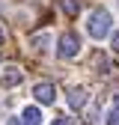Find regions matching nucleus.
I'll list each match as a JSON object with an SVG mask.
<instances>
[{
	"label": "nucleus",
	"mask_w": 119,
	"mask_h": 125,
	"mask_svg": "<svg viewBox=\"0 0 119 125\" xmlns=\"http://www.w3.org/2000/svg\"><path fill=\"white\" fill-rule=\"evenodd\" d=\"M9 125H27V122H24V119H18V116H12V119H9Z\"/></svg>",
	"instance_id": "obj_12"
},
{
	"label": "nucleus",
	"mask_w": 119,
	"mask_h": 125,
	"mask_svg": "<svg viewBox=\"0 0 119 125\" xmlns=\"http://www.w3.org/2000/svg\"><path fill=\"white\" fill-rule=\"evenodd\" d=\"M110 48H113V51H119V30H116L113 39H110Z\"/></svg>",
	"instance_id": "obj_11"
},
{
	"label": "nucleus",
	"mask_w": 119,
	"mask_h": 125,
	"mask_svg": "<svg viewBox=\"0 0 119 125\" xmlns=\"http://www.w3.org/2000/svg\"><path fill=\"white\" fill-rule=\"evenodd\" d=\"M104 119H107V125H119V110H113V107H110Z\"/></svg>",
	"instance_id": "obj_9"
},
{
	"label": "nucleus",
	"mask_w": 119,
	"mask_h": 125,
	"mask_svg": "<svg viewBox=\"0 0 119 125\" xmlns=\"http://www.w3.org/2000/svg\"><path fill=\"white\" fill-rule=\"evenodd\" d=\"M60 6H63V12L69 15V18H74V15L80 12V3H78V0H60Z\"/></svg>",
	"instance_id": "obj_7"
},
{
	"label": "nucleus",
	"mask_w": 119,
	"mask_h": 125,
	"mask_svg": "<svg viewBox=\"0 0 119 125\" xmlns=\"http://www.w3.org/2000/svg\"><path fill=\"white\" fill-rule=\"evenodd\" d=\"M21 77H24V74H21L18 66H9V69L3 72V77H0V86H18V83H21Z\"/></svg>",
	"instance_id": "obj_4"
},
{
	"label": "nucleus",
	"mask_w": 119,
	"mask_h": 125,
	"mask_svg": "<svg viewBox=\"0 0 119 125\" xmlns=\"http://www.w3.org/2000/svg\"><path fill=\"white\" fill-rule=\"evenodd\" d=\"M21 119H24L27 125H42V110H39V107H24Z\"/></svg>",
	"instance_id": "obj_6"
},
{
	"label": "nucleus",
	"mask_w": 119,
	"mask_h": 125,
	"mask_svg": "<svg viewBox=\"0 0 119 125\" xmlns=\"http://www.w3.org/2000/svg\"><path fill=\"white\" fill-rule=\"evenodd\" d=\"M113 110H119V92H116V98H113Z\"/></svg>",
	"instance_id": "obj_13"
},
{
	"label": "nucleus",
	"mask_w": 119,
	"mask_h": 125,
	"mask_svg": "<svg viewBox=\"0 0 119 125\" xmlns=\"http://www.w3.org/2000/svg\"><path fill=\"white\" fill-rule=\"evenodd\" d=\"M33 95H36V101H39V104H54L57 89H54V83H51V81H42V83H36V86H33Z\"/></svg>",
	"instance_id": "obj_3"
},
{
	"label": "nucleus",
	"mask_w": 119,
	"mask_h": 125,
	"mask_svg": "<svg viewBox=\"0 0 119 125\" xmlns=\"http://www.w3.org/2000/svg\"><path fill=\"white\" fill-rule=\"evenodd\" d=\"M48 45H51V36L48 33H36L33 36V48L36 51H48Z\"/></svg>",
	"instance_id": "obj_8"
},
{
	"label": "nucleus",
	"mask_w": 119,
	"mask_h": 125,
	"mask_svg": "<svg viewBox=\"0 0 119 125\" xmlns=\"http://www.w3.org/2000/svg\"><path fill=\"white\" fill-rule=\"evenodd\" d=\"M51 125H74V119H69V116H57Z\"/></svg>",
	"instance_id": "obj_10"
},
{
	"label": "nucleus",
	"mask_w": 119,
	"mask_h": 125,
	"mask_svg": "<svg viewBox=\"0 0 119 125\" xmlns=\"http://www.w3.org/2000/svg\"><path fill=\"white\" fill-rule=\"evenodd\" d=\"M83 104H86V89H80V86H74V89L69 92V107H74V110H80Z\"/></svg>",
	"instance_id": "obj_5"
},
{
	"label": "nucleus",
	"mask_w": 119,
	"mask_h": 125,
	"mask_svg": "<svg viewBox=\"0 0 119 125\" xmlns=\"http://www.w3.org/2000/svg\"><path fill=\"white\" fill-rule=\"evenodd\" d=\"M110 24H113L110 12L98 6V9H92V12H89V24H86V33L92 36V39H104V36H110Z\"/></svg>",
	"instance_id": "obj_1"
},
{
	"label": "nucleus",
	"mask_w": 119,
	"mask_h": 125,
	"mask_svg": "<svg viewBox=\"0 0 119 125\" xmlns=\"http://www.w3.org/2000/svg\"><path fill=\"white\" fill-rule=\"evenodd\" d=\"M78 51H80V39L71 33H63L60 36V42H57V54L63 57V60H71V57H78Z\"/></svg>",
	"instance_id": "obj_2"
},
{
	"label": "nucleus",
	"mask_w": 119,
	"mask_h": 125,
	"mask_svg": "<svg viewBox=\"0 0 119 125\" xmlns=\"http://www.w3.org/2000/svg\"><path fill=\"white\" fill-rule=\"evenodd\" d=\"M3 39H6V33H3V27H0V45H3Z\"/></svg>",
	"instance_id": "obj_14"
}]
</instances>
